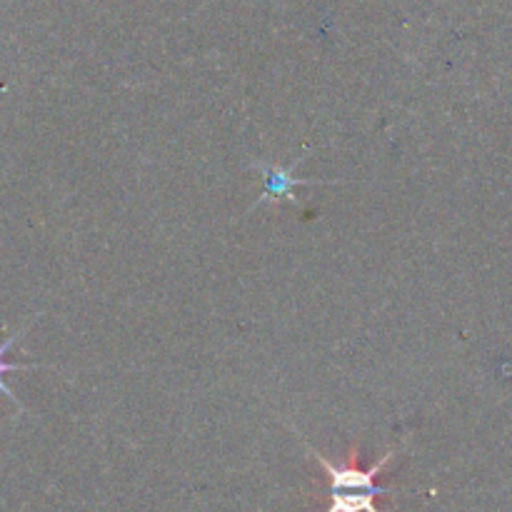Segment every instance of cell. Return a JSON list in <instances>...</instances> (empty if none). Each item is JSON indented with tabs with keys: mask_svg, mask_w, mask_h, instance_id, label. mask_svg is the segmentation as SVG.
Here are the masks:
<instances>
[{
	"mask_svg": "<svg viewBox=\"0 0 512 512\" xmlns=\"http://www.w3.org/2000/svg\"><path fill=\"white\" fill-rule=\"evenodd\" d=\"M305 450L323 465V470L328 473V495H330V508L325 512H380L378 510V498L380 495L395 493V488L388 485H378V475L383 473L385 465L400 455L405 450H388L373 468L360 470L358 468V450H350V463L348 465H335L333 460L325 458L323 453L313 448L308 440L303 438Z\"/></svg>",
	"mask_w": 512,
	"mask_h": 512,
	"instance_id": "cell-1",
	"label": "cell"
},
{
	"mask_svg": "<svg viewBox=\"0 0 512 512\" xmlns=\"http://www.w3.org/2000/svg\"><path fill=\"white\" fill-rule=\"evenodd\" d=\"M300 163H303V158L295 160L293 165H278V163H265V160H255L253 168L263 175L265 188L250 210L260 208L263 203H283V200H295V188H300V185H340L343 183V180L295 178V168H298Z\"/></svg>",
	"mask_w": 512,
	"mask_h": 512,
	"instance_id": "cell-2",
	"label": "cell"
},
{
	"mask_svg": "<svg viewBox=\"0 0 512 512\" xmlns=\"http://www.w3.org/2000/svg\"><path fill=\"white\" fill-rule=\"evenodd\" d=\"M35 318H38V315H35ZM35 318H33V320H35ZM33 320H30V323H33ZM30 323H28V325H23V328H20L18 333L13 335V338H8V340H5L3 345H0V393H3L5 398L10 400V403L18 405L20 410H23V405L18 403V398H15L13 390H10L8 385H5V375H8V373H18V370H40V368H50V365H33V363H28V365H20V363H5V353H8V350L13 348V345L18 343V340L23 338L25 333H28V330H30Z\"/></svg>",
	"mask_w": 512,
	"mask_h": 512,
	"instance_id": "cell-3",
	"label": "cell"
}]
</instances>
